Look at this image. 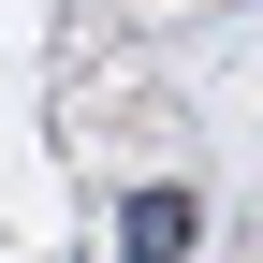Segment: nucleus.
<instances>
[{"mask_svg":"<svg viewBox=\"0 0 263 263\" xmlns=\"http://www.w3.org/2000/svg\"><path fill=\"white\" fill-rule=\"evenodd\" d=\"M190 234H205V205H190L176 176H146V190H117V263H190Z\"/></svg>","mask_w":263,"mask_h":263,"instance_id":"nucleus-1","label":"nucleus"}]
</instances>
